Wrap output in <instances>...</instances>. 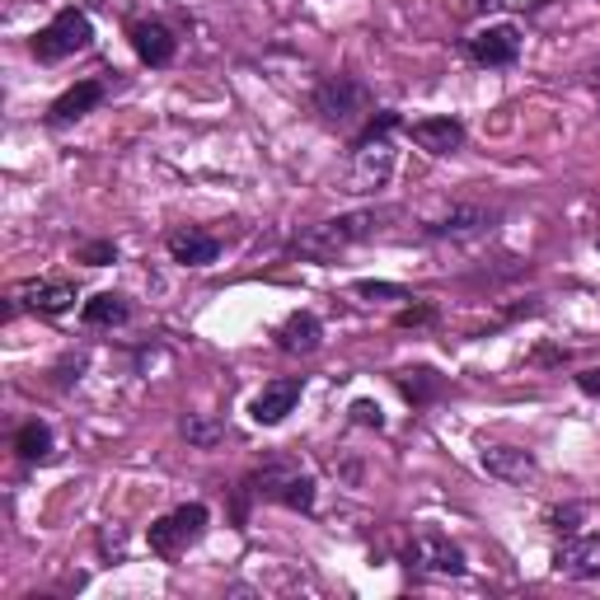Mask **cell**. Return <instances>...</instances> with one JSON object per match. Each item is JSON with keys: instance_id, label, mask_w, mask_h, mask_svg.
I'll use <instances>...</instances> for the list:
<instances>
[{"instance_id": "4fadbf2b", "label": "cell", "mask_w": 600, "mask_h": 600, "mask_svg": "<svg viewBox=\"0 0 600 600\" xmlns=\"http://www.w3.org/2000/svg\"><path fill=\"white\" fill-rule=\"evenodd\" d=\"M128 43H132V52L146 61V67H169V61L179 57V38H173V28L160 24V20H132L128 24Z\"/></svg>"}, {"instance_id": "83f0119b", "label": "cell", "mask_w": 600, "mask_h": 600, "mask_svg": "<svg viewBox=\"0 0 600 600\" xmlns=\"http://www.w3.org/2000/svg\"><path fill=\"white\" fill-rule=\"evenodd\" d=\"M577 389H581V394H591V399H600V367L577 371Z\"/></svg>"}, {"instance_id": "5bb4252c", "label": "cell", "mask_w": 600, "mask_h": 600, "mask_svg": "<svg viewBox=\"0 0 600 600\" xmlns=\"http://www.w3.org/2000/svg\"><path fill=\"white\" fill-rule=\"evenodd\" d=\"M165 249H169V259L183 263V267H212L220 259V240H216L212 230H197V226L169 230L165 235Z\"/></svg>"}, {"instance_id": "3957f363", "label": "cell", "mask_w": 600, "mask_h": 600, "mask_svg": "<svg viewBox=\"0 0 600 600\" xmlns=\"http://www.w3.org/2000/svg\"><path fill=\"white\" fill-rule=\"evenodd\" d=\"M314 497H320V488L305 469L296 465H263L254 469L249 479L240 483V493H235V520H249V502H277V507H291V512H314Z\"/></svg>"}, {"instance_id": "484cf974", "label": "cell", "mask_w": 600, "mask_h": 600, "mask_svg": "<svg viewBox=\"0 0 600 600\" xmlns=\"http://www.w3.org/2000/svg\"><path fill=\"white\" fill-rule=\"evenodd\" d=\"M352 291L367 296V300H413V291H408V287H394V281H357Z\"/></svg>"}, {"instance_id": "d6986e66", "label": "cell", "mask_w": 600, "mask_h": 600, "mask_svg": "<svg viewBox=\"0 0 600 600\" xmlns=\"http://www.w3.org/2000/svg\"><path fill=\"white\" fill-rule=\"evenodd\" d=\"M14 455H20L24 465H43L57 455V441H52V428H47L43 418H28L20 432H14Z\"/></svg>"}, {"instance_id": "2e32d148", "label": "cell", "mask_w": 600, "mask_h": 600, "mask_svg": "<svg viewBox=\"0 0 600 600\" xmlns=\"http://www.w3.org/2000/svg\"><path fill=\"white\" fill-rule=\"evenodd\" d=\"M277 352H287V357H310V352H320V343H324V324H320V314L314 310H296L281 320L277 328Z\"/></svg>"}, {"instance_id": "d4e9b609", "label": "cell", "mask_w": 600, "mask_h": 600, "mask_svg": "<svg viewBox=\"0 0 600 600\" xmlns=\"http://www.w3.org/2000/svg\"><path fill=\"white\" fill-rule=\"evenodd\" d=\"M347 418H352L357 428H375V432L385 428V408L375 404V399H352V408H347Z\"/></svg>"}, {"instance_id": "ac0fdd59", "label": "cell", "mask_w": 600, "mask_h": 600, "mask_svg": "<svg viewBox=\"0 0 600 600\" xmlns=\"http://www.w3.org/2000/svg\"><path fill=\"white\" fill-rule=\"evenodd\" d=\"M14 300H20L24 310H38V314H67L75 305V287H71V281H61V277L28 281V287L14 291Z\"/></svg>"}, {"instance_id": "44dd1931", "label": "cell", "mask_w": 600, "mask_h": 600, "mask_svg": "<svg viewBox=\"0 0 600 600\" xmlns=\"http://www.w3.org/2000/svg\"><path fill=\"white\" fill-rule=\"evenodd\" d=\"M394 385H399V394L408 404L422 408V404H432L441 394V375L432 367H418V371H399V375H394Z\"/></svg>"}, {"instance_id": "603a6c76", "label": "cell", "mask_w": 600, "mask_h": 600, "mask_svg": "<svg viewBox=\"0 0 600 600\" xmlns=\"http://www.w3.org/2000/svg\"><path fill=\"white\" fill-rule=\"evenodd\" d=\"M75 263H85V267H108V263H118V244L113 240H89L75 249Z\"/></svg>"}, {"instance_id": "7a4b0ae2", "label": "cell", "mask_w": 600, "mask_h": 600, "mask_svg": "<svg viewBox=\"0 0 600 600\" xmlns=\"http://www.w3.org/2000/svg\"><path fill=\"white\" fill-rule=\"evenodd\" d=\"M404 128V118L394 113V108H381V113H371L367 132L352 141V151H347V193L367 197V193H381L394 173V132Z\"/></svg>"}, {"instance_id": "cb8c5ba5", "label": "cell", "mask_w": 600, "mask_h": 600, "mask_svg": "<svg viewBox=\"0 0 600 600\" xmlns=\"http://www.w3.org/2000/svg\"><path fill=\"white\" fill-rule=\"evenodd\" d=\"M581 516H587V507H581V502H567V507H554L544 520H549V530H554V535H577Z\"/></svg>"}, {"instance_id": "6da1fadb", "label": "cell", "mask_w": 600, "mask_h": 600, "mask_svg": "<svg viewBox=\"0 0 600 600\" xmlns=\"http://www.w3.org/2000/svg\"><path fill=\"white\" fill-rule=\"evenodd\" d=\"M385 220H399V207H361V212H343V216L320 220V226L296 230L287 249H291L296 259H314V263H324V259H338L343 249H352V244H361V240H371V235L381 230Z\"/></svg>"}, {"instance_id": "7402d4cb", "label": "cell", "mask_w": 600, "mask_h": 600, "mask_svg": "<svg viewBox=\"0 0 600 600\" xmlns=\"http://www.w3.org/2000/svg\"><path fill=\"white\" fill-rule=\"evenodd\" d=\"M179 432L188 436V446L212 451V446H220V441H226V422H220V418H207V413H188V418L179 422Z\"/></svg>"}, {"instance_id": "9c48e42d", "label": "cell", "mask_w": 600, "mask_h": 600, "mask_svg": "<svg viewBox=\"0 0 600 600\" xmlns=\"http://www.w3.org/2000/svg\"><path fill=\"white\" fill-rule=\"evenodd\" d=\"M479 465L493 473V479L516 483V488H526L530 479H540V460H535L530 451H520V446H507V441H483V446H479Z\"/></svg>"}, {"instance_id": "1f68e13d", "label": "cell", "mask_w": 600, "mask_h": 600, "mask_svg": "<svg viewBox=\"0 0 600 600\" xmlns=\"http://www.w3.org/2000/svg\"><path fill=\"white\" fill-rule=\"evenodd\" d=\"M596 249H600V240H596Z\"/></svg>"}, {"instance_id": "9a60e30c", "label": "cell", "mask_w": 600, "mask_h": 600, "mask_svg": "<svg viewBox=\"0 0 600 600\" xmlns=\"http://www.w3.org/2000/svg\"><path fill=\"white\" fill-rule=\"evenodd\" d=\"M104 94H108L104 81H81V85H71L67 94H57L52 108H47V128H71V122H81L85 113H94V108L104 104Z\"/></svg>"}, {"instance_id": "7c38bea8", "label": "cell", "mask_w": 600, "mask_h": 600, "mask_svg": "<svg viewBox=\"0 0 600 600\" xmlns=\"http://www.w3.org/2000/svg\"><path fill=\"white\" fill-rule=\"evenodd\" d=\"M554 573L587 581L600 577V530L596 535H563V544L554 549Z\"/></svg>"}, {"instance_id": "5b68a950", "label": "cell", "mask_w": 600, "mask_h": 600, "mask_svg": "<svg viewBox=\"0 0 600 600\" xmlns=\"http://www.w3.org/2000/svg\"><path fill=\"white\" fill-rule=\"evenodd\" d=\"M94 43V24H89V14L85 10H75V5H67V10H57L52 14V24L47 28H38L34 38H28V52H34L43 67H57V61H67V57H75V52H85V47Z\"/></svg>"}, {"instance_id": "e0dca14e", "label": "cell", "mask_w": 600, "mask_h": 600, "mask_svg": "<svg viewBox=\"0 0 600 600\" xmlns=\"http://www.w3.org/2000/svg\"><path fill=\"white\" fill-rule=\"evenodd\" d=\"M408 136H413L428 155H455V151L465 146V122H460V118H451V113L418 118L413 128H408Z\"/></svg>"}, {"instance_id": "30bf717a", "label": "cell", "mask_w": 600, "mask_h": 600, "mask_svg": "<svg viewBox=\"0 0 600 600\" xmlns=\"http://www.w3.org/2000/svg\"><path fill=\"white\" fill-rule=\"evenodd\" d=\"M465 52L473 67H512V61L520 57V28L516 24H488L479 28V34H469Z\"/></svg>"}, {"instance_id": "ba28073f", "label": "cell", "mask_w": 600, "mask_h": 600, "mask_svg": "<svg viewBox=\"0 0 600 600\" xmlns=\"http://www.w3.org/2000/svg\"><path fill=\"white\" fill-rule=\"evenodd\" d=\"M493 226H497V207H488V202H455L451 212H441L422 230H428L432 240H473V235H483Z\"/></svg>"}, {"instance_id": "52a82bcc", "label": "cell", "mask_w": 600, "mask_h": 600, "mask_svg": "<svg viewBox=\"0 0 600 600\" xmlns=\"http://www.w3.org/2000/svg\"><path fill=\"white\" fill-rule=\"evenodd\" d=\"M404 567L408 573H432V577H460L465 573V554L460 544H451L446 535H418L413 544L404 549Z\"/></svg>"}, {"instance_id": "ffe728a7", "label": "cell", "mask_w": 600, "mask_h": 600, "mask_svg": "<svg viewBox=\"0 0 600 600\" xmlns=\"http://www.w3.org/2000/svg\"><path fill=\"white\" fill-rule=\"evenodd\" d=\"M81 320H85L89 328H118V324L132 320V305H128V296H118V291H99V296L85 300Z\"/></svg>"}, {"instance_id": "277c9868", "label": "cell", "mask_w": 600, "mask_h": 600, "mask_svg": "<svg viewBox=\"0 0 600 600\" xmlns=\"http://www.w3.org/2000/svg\"><path fill=\"white\" fill-rule=\"evenodd\" d=\"M371 89L367 81H357V75H324L320 85L310 94V108L320 113L324 128L334 132H352L357 122H371Z\"/></svg>"}, {"instance_id": "8fae6325", "label": "cell", "mask_w": 600, "mask_h": 600, "mask_svg": "<svg viewBox=\"0 0 600 600\" xmlns=\"http://www.w3.org/2000/svg\"><path fill=\"white\" fill-rule=\"evenodd\" d=\"M300 394H305V381H300V375H281V381H267V385L254 394V404H249V418H254L259 428H277V422H287V418L296 413Z\"/></svg>"}, {"instance_id": "4dcf8cb0", "label": "cell", "mask_w": 600, "mask_h": 600, "mask_svg": "<svg viewBox=\"0 0 600 600\" xmlns=\"http://www.w3.org/2000/svg\"><path fill=\"white\" fill-rule=\"evenodd\" d=\"M591 89H596V94H600V67H596V71H591Z\"/></svg>"}, {"instance_id": "f1b7e54d", "label": "cell", "mask_w": 600, "mask_h": 600, "mask_svg": "<svg viewBox=\"0 0 600 600\" xmlns=\"http://www.w3.org/2000/svg\"><path fill=\"white\" fill-rule=\"evenodd\" d=\"M99 549H104V554H122V530L118 526H104L99 530Z\"/></svg>"}, {"instance_id": "8992f818", "label": "cell", "mask_w": 600, "mask_h": 600, "mask_svg": "<svg viewBox=\"0 0 600 600\" xmlns=\"http://www.w3.org/2000/svg\"><path fill=\"white\" fill-rule=\"evenodd\" d=\"M207 526H212V512L202 507V502H183V507H173L169 516L151 520V530H146L151 554L179 559V554H188V549L202 540V535H207Z\"/></svg>"}, {"instance_id": "f546056e", "label": "cell", "mask_w": 600, "mask_h": 600, "mask_svg": "<svg viewBox=\"0 0 600 600\" xmlns=\"http://www.w3.org/2000/svg\"><path fill=\"white\" fill-rule=\"evenodd\" d=\"M535 361H567V347H563V352H559V347H540Z\"/></svg>"}, {"instance_id": "4316f807", "label": "cell", "mask_w": 600, "mask_h": 600, "mask_svg": "<svg viewBox=\"0 0 600 600\" xmlns=\"http://www.w3.org/2000/svg\"><path fill=\"white\" fill-rule=\"evenodd\" d=\"M432 320H436V305H404L394 324H399V328H418V324H432Z\"/></svg>"}]
</instances>
